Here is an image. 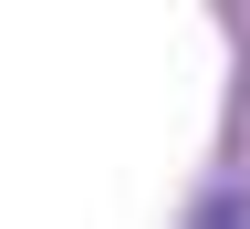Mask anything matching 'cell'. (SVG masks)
<instances>
[{"label": "cell", "mask_w": 250, "mask_h": 229, "mask_svg": "<svg viewBox=\"0 0 250 229\" xmlns=\"http://www.w3.org/2000/svg\"><path fill=\"white\" fill-rule=\"evenodd\" d=\"M188 229H250V187H240V177H219L208 198H198V219H188Z\"/></svg>", "instance_id": "1"}]
</instances>
